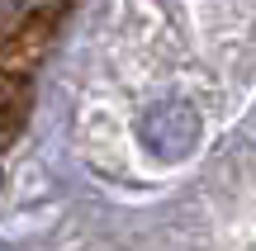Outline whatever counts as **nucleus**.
Wrapping results in <instances>:
<instances>
[{
	"mask_svg": "<svg viewBox=\"0 0 256 251\" xmlns=\"http://www.w3.org/2000/svg\"><path fill=\"white\" fill-rule=\"evenodd\" d=\"M138 138L147 142V152L162 161H180L190 157V147L200 142V114L180 100H166V104H152V109L138 119Z\"/></svg>",
	"mask_w": 256,
	"mask_h": 251,
	"instance_id": "1",
	"label": "nucleus"
},
{
	"mask_svg": "<svg viewBox=\"0 0 256 251\" xmlns=\"http://www.w3.org/2000/svg\"><path fill=\"white\" fill-rule=\"evenodd\" d=\"M19 5V0H0V14H10V9H14Z\"/></svg>",
	"mask_w": 256,
	"mask_h": 251,
	"instance_id": "2",
	"label": "nucleus"
}]
</instances>
